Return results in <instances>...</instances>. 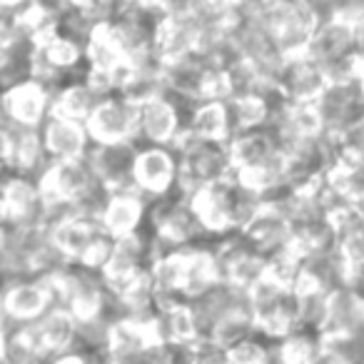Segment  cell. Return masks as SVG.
Masks as SVG:
<instances>
[{"label": "cell", "instance_id": "484cf974", "mask_svg": "<svg viewBox=\"0 0 364 364\" xmlns=\"http://www.w3.org/2000/svg\"><path fill=\"white\" fill-rule=\"evenodd\" d=\"M274 359L277 362L307 364L322 359V332L307 327H297L284 339L274 344Z\"/></svg>", "mask_w": 364, "mask_h": 364}, {"label": "cell", "instance_id": "30bf717a", "mask_svg": "<svg viewBox=\"0 0 364 364\" xmlns=\"http://www.w3.org/2000/svg\"><path fill=\"white\" fill-rule=\"evenodd\" d=\"M50 102L53 92L33 77H26V80L3 90V107H6L8 125L41 127L43 120L50 115Z\"/></svg>", "mask_w": 364, "mask_h": 364}, {"label": "cell", "instance_id": "3957f363", "mask_svg": "<svg viewBox=\"0 0 364 364\" xmlns=\"http://www.w3.org/2000/svg\"><path fill=\"white\" fill-rule=\"evenodd\" d=\"M177 152L172 145H157V142H142L137 145L132 180L135 188L147 200L167 195L177 188Z\"/></svg>", "mask_w": 364, "mask_h": 364}, {"label": "cell", "instance_id": "8992f818", "mask_svg": "<svg viewBox=\"0 0 364 364\" xmlns=\"http://www.w3.org/2000/svg\"><path fill=\"white\" fill-rule=\"evenodd\" d=\"M324 130L339 132L342 127L364 117V87L359 80H329L327 87L314 100Z\"/></svg>", "mask_w": 364, "mask_h": 364}, {"label": "cell", "instance_id": "4fadbf2b", "mask_svg": "<svg viewBox=\"0 0 364 364\" xmlns=\"http://www.w3.org/2000/svg\"><path fill=\"white\" fill-rule=\"evenodd\" d=\"M43 147H46L50 160H70V157H82L90 152L92 140L87 135L85 122L70 120V117L48 115L41 125Z\"/></svg>", "mask_w": 364, "mask_h": 364}, {"label": "cell", "instance_id": "d4e9b609", "mask_svg": "<svg viewBox=\"0 0 364 364\" xmlns=\"http://www.w3.org/2000/svg\"><path fill=\"white\" fill-rule=\"evenodd\" d=\"M36 53L46 63H50L55 70L65 73V75H85L87 70V58H85V43L75 41V38L58 33L55 38L46 43V46L36 48Z\"/></svg>", "mask_w": 364, "mask_h": 364}, {"label": "cell", "instance_id": "9c48e42d", "mask_svg": "<svg viewBox=\"0 0 364 364\" xmlns=\"http://www.w3.org/2000/svg\"><path fill=\"white\" fill-rule=\"evenodd\" d=\"M327 68L314 58H309L307 53L284 58L277 73L279 90L287 100L294 102H314L319 92L327 87Z\"/></svg>", "mask_w": 364, "mask_h": 364}, {"label": "cell", "instance_id": "ac0fdd59", "mask_svg": "<svg viewBox=\"0 0 364 364\" xmlns=\"http://www.w3.org/2000/svg\"><path fill=\"white\" fill-rule=\"evenodd\" d=\"M225 142H228V155H230L232 172L262 165V162H267L272 155H277V147H274L267 125L250 127V130H237Z\"/></svg>", "mask_w": 364, "mask_h": 364}, {"label": "cell", "instance_id": "8fae6325", "mask_svg": "<svg viewBox=\"0 0 364 364\" xmlns=\"http://www.w3.org/2000/svg\"><path fill=\"white\" fill-rule=\"evenodd\" d=\"M3 304L11 322H36L53 307L50 287L38 274L13 277L3 287Z\"/></svg>", "mask_w": 364, "mask_h": 364}, {"label": "cell", "instance_id": "d6a6232c", "mask_svg": "<svg viewBox=\"0 0 364 364\" xmlns=\"http://www.w3.org/2000/svg\"><path fill=\"white\" fill-rule=\"evenodd\" d=\"M0 362H6V329H0Z\"/></svg>", "mask_w": 364, "mask_h": 364}, {"label": "cell", "instance_id": "cb8c5ba5", "mask_svg": "<svg viewBox=\"0 0 364 364\" xmlns=\"http://www.w3.org/2000/svg\"><path fill=\"white\" fill-rule=\"evenodd\" d=\"M364 329V302L344 284L329 292L327 322L322 332H362Z\"/></svg>", "mask_w": 364, "mask_h": 364}, {"label": "cell", "instance_id": "4316f807", "mask_svg": "<svg viewBox=\"0 0 364 364\" xmlns=\"http://www.w3.org/2000/svg\"><path fill=\"white\" fill-rule=\"evenodd\" d=\"M272 359H274V342H269L257 329L225 349V362L262 364V362H272Z\"/></svg>", "mask_w": 364, "mask_h": 364}, {"label": "cell", "instance_id": "5b68a950", "mask_svg": "<svg viewBox=\"0 0 364 364\" xmlns=\"http://www.w3.org/2000/svg\"><path fill=\"white\" fill-rule=\"evenodd\" d=\"M0 210L6 223L43 225V190L38 177L13 170L0 175Z\"/></svg>", "mask_w": 364, "mask_h": 364}, {"label": "cell", "instance_id": "9a60e30c", "mask_svg": "<svg viewBox=\"0 0 364 364\" xmlns=\"http://www.w3.org/2000/svg\"><path fill=\"white\" fill-rule=\"evenodd\" d=\"M242 232L247 235L264 255L277 252L284 245L292 242V223H289L287 213L269 198H262L257 213L245 225Z\"/></svg>", "mask_w": 364, "mask_h": 364}, {"label": "cell", "instance_id": "7c38bea8", "mask_svg": "<svg viewBox=\"0 0 364 364\" xmlns=\"http://www.w3.org/2000/svg\"><path fill=\"white\" fill-rule=\"evenodd\" d=\"M155 342H160L155 319L120 317L110 324L105 359H110V362H142V354Z\"/></svg>", "mask_w": 364, "mask_h": 364}, {"label": "cell", "instance_id": "603a6c76", "mask_svg": "<svg viewBox=\"0 0 364 364\" xmlns=\"http://www.w3.org/2000/svg\"><path fill=\"white\" fill-rule=\"evenodd\" d=\"M97 100H100V95L87 85L85 75H77L53 92L50 112L53 115L85 122L90 117V112L95 110Z\"/></svg>", "mask_w": 364, "mask_h": 364}, {"label": "cell", "instance_id": "2e32d148", "mask_svg": "<svg viewBox=\"0 0 364 364\" xmlns=\"http://www.w3.org/2000/svg\"><path fill=\"white\" fill-rule=\"evenodd\" d=\"M147 205H150V200L140 190H115V193H110L105 210L100 215L102 230L110 237H122V235L135 232L145 225Z\"/></svg>", "mask_w": 364, "mask_h": 364}, {"label": "cell", "instance_id": "277c9868", "mask_svg": "<svg viewBox=\"0 0 364 364\" xmlns=\"http://www.w3.org/2000/svg\"><path fill=\"white\" fill-rule=\"evenodd\" d=\"M85 127L92 142H137V102L120 92L100 97Z\"/></svg>", "mask_w": 364, "mask_h": 364}, {"label": "cell", "instance_id": "d6986e66", "mask_svg": "<svg viewBox=\"0 0 364 364\" xmlns=\"http://www.w3.org/2000/svg\"><path fill=\"white\" fill-rule=\"evenodd\" d=\"M155 329H157V337L162 342L172 344L177 352L182 347H188L200 334L193 307H190L188 299H175V302L160 304L155 314Z\"/></svg>", "mask_w": 364, "mask_h": 364}, {"label": "cell", "instance_id": "44dd1931", "mask_svg": "<svg viewBox=\"0 0 364 364\" xmlns=\"http://www.w3.org/2000/svg\"><path fill=\"white\" fill-rule=\"evenodd\" d=\"M188 130L205 140H228L232 135L230 110L225 97H203L190 107Z\"/></svg>", "mask_w": 364, "mask_h": 364}, {"label": "cell", "instance_id": "ffe728a7", "mask_svg": "<svg viewBox=\"0 0 364 364\" xmlns=\"http://www.w3.org/2000/svg\"><path fill=\"white\" fill-rule=\"evenodd\" d=\"M36 332L46 359H55L65 349H70L77 339V319L70 309L53 304L41 319H36Z\"/></svg>", "mask_w": 364, "mask_h": 364}, {"label": "cell", "instance_id": "7402d4cb", "mask_svg": "<svg viewBox=\"0 0 364 364\" xmlns=\"http://www.w3.org/2000/svg\"><path fill=\"white\" fill-rule=\"evenodd\" d=\"M13 137V172L38 177L50 162L46 147H43L41 127L28 125H8Z\"/></svg>", "mask_w": 364, "mask_h": 364}, {"label": "cell", "instance_id": "e0dca14e", "mask_svg": "<svg viewBox=\"0 0 364 364\" xmlns=\"http://www.w3.org/2000/svg\"><path fill=\"white\" fill-rule=\"evenodd\" d=\"M102 232H105V230H102L100 220L82 218V215H70V218L53 225L50 240H53V245L60 250L63 257L70 259V262H80L87 250H90V245L95 242Z\"/></svg>", "mask_w": 364, "mask_h": 364}, {"label": "cell", "instance_id": "4dcf8cb0", "mask_svg": "<svg viewBox=\"0 0 364 364\" xmlns=\"http://www.w3.org/2000/svg\"><path fill=\"white\" fill-rule=\"evenodd\" d=\"M347 287L352 289V292L357 294V297L364 302V264H357V267L349 269Z\"/></svg>", "mask_w": 364, "mask_h": 364}, {"label": "cell", "instance_id": "f546056e", "mask_svg": "<svg viewBox=\"0 0 364 364\" xmlns=\"http://www.w3.org/2000/svg\"><path fill=\"white\" fill-rule=\"evenodd\" d=\"M13 170V137L11 127L0 125V175Z\"/></svg>", "mask_w": 364, "mask_h": 364}, {"label": "cell", "instance_id": "836d02e7", "mask_svg": "<svg viewBox=\"0 0 364 364\" xmlns=\"http://www.w3.org/2000/svg\"><path fill=\"white\" fill-rule=\"evenodd\" d=\"M63 6H85L87 0H60Z\"/></svg>", "mask_w": 364, "mask_h": 364}, {"label": "cell", "instance_id": "5bb4252c", "mask_svg": "<svg viewBox=\"0 0 364 364\" xmlns=\"http://www.w3.org/2000/svg\"><path fill=\"white\" fill-rule=\"evenodd\" d=\"M352 50H354V23L337 16H329L324 11V18L314 28L312 41L307 46V55L319 60L322 65H332V63L347 60Z\"/></svg>", "mask_w": 364, "mask_h": 364}, {"label": "cell", "instance_id": "52a82bcc", "mask_svg": "<svg viewBox=\"0 0 364 364\" xmlns=\"http://www.w3.org/2000/svg\"><path fill=\"white\" fill-rule=\"evenodd\" d=\"M97 180L87 155L70 157V160H50L46 170L38 175L43 198L46 200H65L75 203L92 182Z\"/></svg>", "mask_w": 364, "mask_h": 364}, {"label": "cell", "instance_id": "7a4b0ae2", "mask_svg": "<svg viewBox=\"0 0 364 364\" xmlns=\"http://www.w3.org/2000/svg\"><path fill=\"white\" fill-rule=\"evenodd\" d=\"M195 102L170 95L167 90L140 100L137 102V145L142 142L172 145L180 137V132L188 127L190 107Z\"/></svg>", "mask_w": 364, "mask_h": 364}, {"label": "cell", "instance_id": "ba28073f", "mask_svg": "<svg viewBox=\"0 0 364 364\" xmlns=\"http://www.w3.org/2000/svg\"><path fill=\"white\" fill-rule=\"evenodd\" d=\"M135 155H137L135 140L92 142L90 152H87V160H90L97 180H100L110 193H115V190L135 188V180H132Z\"/></svg>", "mask_w": 364, "mask_h": 364}, {"label": "cell", "instance_id": "e575fe53", "mask_svg": "<svg viewBox=\"0 0 364 364\" xmlns=\"http://www.w3.org/2000/svg\"><path fill=\"white\" fill-rule=\"evenodd\" d=\"M317 3H322V6H327V3H332V0H317Z\"/></svg>", "mask_w": 364, "mask_h": 364}, {"label": "cell", "instance_id": "83f0119b", "mask_svg": "<svg viewBox=\"0 0 364 364\" xmlns=\"http://www.w3.org/2000/svg\"><path fill=\"white\" fill-rule=\"evenodd\" d=\"M255 332V319H252V309H235L228 312L225 317H220L218 322L210 329V337L215 339V344L223 349H228L230 344L240 342L242 337Z\"/></svg>", "mask_w": 364, "mask_h": 364}, {"label": "cell", "instance_id": "f1b7e54d", "mask_svg": "<svg viewBox=\"0 0 364 364\" xmlns=\"http://www.w3.org/2000/svg\"><path fill=\"white\" fill-rule=\"evenodd\" d=\"M339 252H342L344 262L349 264V269L357 267V264H364V228L357 230V232H349L344 237H339L337 242Z\"/></svg>", "mask_w": 364, "mask_h": 364}, {"label": "cell", "instance_id": "1f68e13d", "mask_svg": "<svg viewBox=\"0 0 364 364\" xmlns=\"http://www.w3.org/2000/svg\"><path fill=\"white\" fill-rule=\"evenodd\" d=\"M26 3H31V0H0V13H16Z\"/></svg>", "mask_w": 364, "mask_h": 364}, {"label": "cell", "instance_id": "6da1fadb", "mask_svg": "<svg viewBox=\"0 0 364 364\" xmlns=\"http://www.w3.org/2000/svg\"><path fill=\"white\" fill-rule=\"evenodd\" d=\"M177 152V185L185 193L210 185L215 180L232 175V165H230L228 155V142L223 140H205L198 137L185 127L175 142H172Z\"/></svg>", "mask_w": 364, "mask_h": 364}]
</instances>
